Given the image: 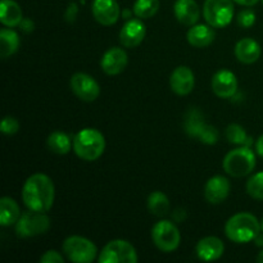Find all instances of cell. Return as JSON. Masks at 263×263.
<instances>
[{
	"mask_svg": "<svg viewBox=\"0 0 263 263\" xmlns=\"http://www.w3.org/2000/svg\"><path fill=\"white\" fill-rule=\"evenodd\" d=\"M55 187L49 176L35 174L26 180L22 189V200L28 210L48 212L53 207Z\"/></svg>",
	"mask_w": 263,
	"mask_h": 263,
	"instance_id": "cell-1",
	"label": "cell"
},
{
	"mask_svg": "<svg viewBox=\"0 0 263 263\" xmlns=\"http://www.w3.org/2000/svg\"><path fill=\"white\" fill-rule=\"evenodd\" d=\"M261 222L252 213L240 212L229 218L225 225V234L236 244H246L254 240L261 233Z\"/></svg>",
	"mask_w": 263,
	"mask_h": 263,
	"instance_id": "cell-2",
	"label": "cell"
},
{
	"mask_svg": "<svg viewBox=\"0 0 263 263\" xmlns=\"http://www.w3.org/2000/svg\"><path fill=\"white\" fill-rule=\"evenodd\" d=\"M105 149L104 135L97 128H82L73 138V152L87 162L97 161Z\"/></svg>",
	"mask_w": 263,
	"mask_h": 263,
	"instance_id": "cell-3",
	"label": "cell"
},
{
	"mask_svg": "<svg viewBox=\"0 0 263 263\" xmlns=\"http://www.w3.org/2000/svg\"><path fill=\"white\" fill-rule=\"evenodd\" d=\"M222 167L228 175L233 177H244L252 174L256 167V154L251 146L233 149L225 156Z\"/></svg>",
	"mask_w": 263,
	"mask_h": 263,
	"instance_id": "cell-4",
	"label": "cell"
},
{
	"mask_svg": "<svg viewBox=\"0 0 263 263\" xmlns=\"http://www.w3.org/2000/svg\"><path fill=\"white\" fill-rule=\"evenodd\" d=\"M50 229V218L46 212L28 210L21 215L15 223V235L18 238H33L43 235Z\"/></svg>",
	"mask_w": 263,
	"mask_h": 263,
	"instance_id": "cell-5",
	"label": "cell"
},
{
	"mask_svg": "<svg viewBox=\"0 0 263 263\" xmlns=\"http://www.w3.org/2000/svg\"><path fill=\"white\" fill-rule=\"evenodd\" d=\"M234 0H205L203 17L213 28H222L230 25L234 18Z\"/></svg>",
	"mask_w": 263,
	"mask_h": 263,
	"instance_id": "cell-6",
	"label": "cell"
},
{
	"mask_svg": "<svg viewBox=\"0 0 263 263\" xmlns=\"http://www.w3.org/2000/svg\"><path fill=\"white\" fill-rule=\"evenodd\" d=\"M152 240L159 251L170 253L179 248L181 235L174 222L168 220H161L152 229Z\"/></svg>",
	"mask_w": 263,
	"mask_h": 263,
	"instance_id": "cell-7",
	"label": "cell"
},
{
	"mask_svg": "<svg viewBox=\"0 0 263 263\" xmlns=\"http://www.w3.org/2000/svg\"><path fill=\"white\" fill-rule=\"evenodd\" d=\"M63 253L74 263H90L98 256V249L91 240L82 236H69L63 243Z\"/></svg>",
	"mask_w": 263,
	"mask_h": 263,
	"instance_id": "cell-8",
	"label": "cell"
},
{
	"mask_svg": "<svg viewBox=\"0 0 263 263\" xmlns=\"http://www.w3.org/2000/svg\"><path fill=\"white\" fill-rule=\"evenodd\" d=\"M139 261L136 249L131 243L122 239L109 241L99 253V263H136Z\"/></svg>",
	"mask_w": 263,
	"mask_h": 263,
	"instance_id": "cell-9",
	"label": "cell"
},
{
	"mask_svg": "<svg viewBox=\"0 0 263 263\" xmlns=\"http://www.w3.org/2000/svg\"><path fill=\"white\" fill-rule=\"evenodd\" d=\"M185 131L193 138H198L203 144L212 145L218 141V133L213 126L203 121V116L197 109L187 113L185 120Z\"/></svg>",
	"mask_w": 263,
	"mask_h": 263,
	"instance_id": "cell-10",
	"label": "cell"
},
{
	"mask_svg": "<svg viewBox=\"0 0 263 263\" xmlns=\"http://www.w3.org/2000/svg\"><path fill=\"white\" fill-rule=\"evenodd\" d=\"M69 86L73 94L84 102H94L100 95V86L94 77L82 72H77L71 77Z\"/></svg>",
	"mask_w": 263,
	"mask_h": 263,
	"instance_id": "cell-11",
	"label": "cell"
},
{
	"mask_svg": "<svg viewBox=\"0 0 263 263\" xmlns=\"http://www.w3.org/2000/svg\"><path fill=\"white\" fill-rule=\"evenodd\" d=\"M212 90L218 98L229 99L238 90V79L229 69H220L212 77Z\"/></svg>",
	"mask_w": 263,
	"mask_h": 263,
	"instance_id": "cell-12",
	"label": "cell"
},
{
	"mask_svg": "<svg viewBox=\"0 0 263 263\" xmlns=\"http://www.w3.org/2000/svg\"><path fill=\"white\" fill-rule=\"evenodd\" d=\"M92 15L103 26H112L118 21L121 14L120 5L116 0H94Z\"/></svg>",
	"mask_w": 263,
	"mask_h": 263,
	"instance_id": "cell-13",
	"label": "cell"
},
{
	"mask_svg": "<svg viewBox=\"0 0 263 263\" xmlns=\"http://www.w3.org/2000/svg\"><path fill=\"white\" fill-rule=\"evenodd\" d=\"M146 35L145 25L140 18L130 20L123 25L120 31V43L125 48H136L143 43Z\"/></svg>",
	"mask_w": 263,
	"mask_h": 263,
	"instance_id": "cell-14",
	"label": "cell"
},
{
	"mask_svg": "<svg viewBox=\"0 0 263 263\" xmlns=\"http://www.w3.org/2000/svg\"><path fill=\"white\" fill-rule=\"evenodd\" d=\"M128 58L127 53L123 50L122 48H110L103 54L102 61H100V67L103 71L109 76H115V74L121 73L125 71L127 67Z\"/></svg>",
	"mask_w": 263,
	"mask_h": 263,
	"instance_id": "cell-15",
	"label": "cell"
},
{
	"mask_svg": "<svg viewBox=\"0 0 263 263\" xmlns=\"http://www.w3.org/2000/svg\"><path fill=\"white\" fill-rule=\"evenodd\" d=\"M195 85V77L192 69L186 66H179L174 69L170 77L171 90L177 95H187L193 91Z\"/></svg>",
	"mask_w": 263,
	"mask_h": 263,
	"instance_id": "cell-16",
	"label": "cell"
},
{
	"mask_svg": "<svg viewBox=\"0 0 263 263\" xmlns=\"http://www.w3.org/2000/svg\"><path fill=\"white\" fill-rule=\"evenodd\" d=\"M230 181L225 176L216 175L211 177L204 186V198L211 204H220L230 194Z\"/></svg>",
	"mask_w": 263,
	"mask_h": 263,
	"instance_id": "cell-17",
	"label": "cell"
},
{
	"mask_svg": "<svg viewBox=\"0 0 263 263\" xmlns=\"http://www.w3.org/2000/svg\"><path fill=\"white\" fill-rule=\"evenodd\" d=\"M225 252V244L216 236H205L198 241L195 247V253L200 261L212 262L222 257Z\"/></svg>",
	"mask_w": 263,
	"mask_h": 263,
	"instance_id": "cell-18",
	"label": "cell"
},
{
	"mask_svg": "<svg viewBox=\"0 0 263 263\" xmlns=\"http://www.w3.org/2000/svg\"><path fill=\"white\" fill-rule=\"evenodd\" d=\"M174 12L177 21L184 26H194L199 21V5L195 0H176Z\"/></svg>",
	"mask_w": 263,
	"mask_h": 263,
	"instance_id": "cell-19",
	"label": "cell"
},
{
	"mask_svg": "<svg viewBox=\"0 0 263 263\" xmlns=\"http://www.w3.org/2000/svg\"><path fill=\"white\" fill-rule=\"evenodd\" d=\"M235 57L244 64H252L261 57V45L253 39H241L235 45Z\"/></svg>",
	"mask_w": 263,
	"mask_h": 263,
	"instance_id": "cell-20",
	"label": "cell"
},
{
	"mask_svg": "<svg viewBox=\"0 0 263 263\" xmlns=\"http://www.w3.org/2000/svg\"><path fill=\"white\" fill-rule=\"evenodd\" d=\"M187 41L194 48H205L211 45L216 37L215 30L211 25H194L190 26L187 31Z\"/></svg>",
	"mask_w": 263,
	"mask_h": 263,
	"instance_id": "cell-21",
	"label": "cell"
},
{
	"mask_svg": "<svg viewBox=\"0 0 263 263\" xmlns=\"http://www.w3.org/2000/svg\"><path fill=\"white\" fill-rule=\"evenodd\" d=\"M0 21L5 27H17L23 21L22 9L14 0H2L0 3Z\"/></svg>",
	"mask_w": 263,
	"mask_h": 263,
	"instance_id": "cell-22",
	"label": "cell"
},
{
	"mask_svg": "<svg viewBox=\"0 0 263 263\" xmlns=\"http://www.w3.org/2000/svg\"><path fill=\"white\" fill-rule=\"evenodd\" d=\"M21 210L18 203L13 198L4 197L0 200V225L8 228L17 223L21 217Z\"/></svg>",
	"mask_w": 263,
	"mask_h": 263,
	"instance_id": "cell-23",
	"label": "cell"
},
{
	"mask_svg": "<svg viewBox=\"0 0 263 263\" xmlns=\"http://www.w3.org/2000/svg\"><path fill=\"white\" fill-rule=\"evenodd\" d=\"M20 36L10 27L0 31V57L3 59L13 55L20 48Z\"/></svg>",
	"mask_w": 263,
	"mask_h": 263,
	"instance_id": "cell-24",
	"label": "cell"
},
{
	"mask_svg": "<svg viewBox=\"0 0 263 263\" xmlns=\"http://www.w3.org/2000/svg\"><path fill=\"white\" fill-rule=\"evenodd\" d=\"M46 144L53 153L64 156L71 152V148L73 146V140H71V138L62 131H54L48 136Z\"/></svg>",
	"mask_w": 263,
	"mask_h": 263,
	"instance_id": "cell-25",
	"label": "cell"
},
{
	"mask_svg": "<svg viewBox=\"0 0 263 263\" xmlns=\"http://www.w3.org/2000/svg\"><path fill=\"white\" fill-rule=\"evenodd\" d=\"M148 210L157 217H164L170 212V200L162 192H153L148 197Z\"/></svg>",
	"mask_w": 263,
	"mask_h": 263,
	"instance_id": "cell-26",
	"label": "cell"
},
{
	"mask_svg": "<svg viewBox=\"0 0 263 263\" xmlns=\"http://www.w3.org/2000/svg\"><path fill=\"white\" fill-rule=\"evenodd\" d=\"M159 9V0H136L134 4V14L140 20L154 17Z\"/></svg>",
	"mask_w": 263,
	"mask_h": 263,
	"instance_id": "cell-27",
	"label": "cell"
},
{
	"mask_svg": "<svg viewBox=\"0 0 263 263\" xmlns=\"http://www.w3.org/2000/svg\"><path fill=\"white\" fill-rule=\"evenodd\" d=\"M226 138L231 144H236V145L249 146L252 144V138L246 133L240 125L236 123H231L226 128Z\"/></svg>",
	"mask_w": 263,
	"mask_h": 263,
	"instance_id": "cell-28",
	"label": "cell"
},
{
	"mask_svg": "<svg viewBox=\"0 0 263 263\" xmlns=\"http://www.w3.org/2000/svg\"><path fill=\"white\" fill-rule=\"evenodd\" d=\"M247 193L252 198L263 200V171L253 175L247 182Z\"/></svg>",
	"mask_w": 263,
	"mask_h": 263,
	"instance_id": "cell-29",
	"label": "cell"
},
{
	"mask_svg": "<svg viewBox=\"0 0 263 263\" xmlns=\"http://www.w3.org/2000/svg\"><path fill=\"white\" fill-rule=\"evenodd\" d=\"M0 130H2V133L5 134V135H13V134H15L20 130V122H18L14 117L7 116V117L3 118Z\"/></svg>",
	"mask_w": 263,
	"mask_h": 263,
	"instance_id": "cell-30",
	"label": "cell"
},
{
	"mask_svg": "<svg viewBox=\"0 0 263 263\" xmlns=\"http://www.w3.org/2000/svg\"><path fill=\"white\" fill-rule=\"evenodd\" d=\"M238 23L244 28H249L256 23V13L251 9L241 10L238 14Z\"/></svg>",
	"mask_w": 263,
	"mask_h": 263,
	"instance_id": "cell-31",
	"label": "cell"
},
{
	"mask_svg": "<svg viewBox=\"0 0 263 263\" xmlns=\"http://www.w3.org/2000/svg\"><path fill=\"white\" fill-rule=\"evenodd\" d=\"M41 263H63L64 258L59 252L57 251H46L43 256L40 257Z\"/></svg>",
	"mask_w": 263,
	"mask_h": 263,
	"instance_id": "cell-32",
	"label": "cell"
},
{
	"mask_svg": "<svg viewBox=\"0 0 263 263\" xmlns=\"http://www.w3.org/2000/svg\"><path fill=\"white\" fill-rule=\"evenodd\" d=\"M77 13H79V7H77L76 3H71L67 8L66 14H64L67 22H73L77 17Z\"/></svg>",
	"mask_w": 263,
	"mask_h": 263,
	"instance_id": "cell-33",
	"label": "cell"
},
{
	"mask_svg": "<svg viewBox=\"0 0 263 263\" xmlns=\"http://www.w3.org/2000/svg\"><path fill=\"white\" fill-rule=\"evenodd\" d=\"M20 26L22 27V30L25 31V32H31V31L33 30V22L31 20H23Z\"/></svg>",
	"mask_w": 263,
	"mask_h": 263,
	"instance_id": "cell-34",
	"label": "cell"
},
{
	"mask_svg": "<svg viewBox=\"0 0 263 263\" xmlns=\"http://www.w3.org/2000/svg\"><path fill=\"white\" fill-rule=\"evenodd\" d=\"M256 152H257V154H258L259 157H262V158H263V135L259 136L258 140H257Z\"/></svg>",
	"mask_w": 263,
	"mask_h": 263,
	"instance_id": "cell-35",
	"label": "cell"
},
{
	"mask_svg": "<svg viewBox=\"0 0 263 263\" xmlns=\"http://www.w3.org/2000/svg\"><path fill=\"white\" fill-rule=\"evenodd\" d=\"M234 2L238 3V4L240 5H244V7H253V5H256L259 0H234Z\"/></svg>",
	"mask_w": 263,
	"mask_h": 263,
	"instance_id": "cell-36",
	"label": "cell"
},
{
	"mask_svg": "<svg viewBox=\"0 0 263 263\" xmlns=\"http://www.w3.org/2000/svg\"><path fill=\"white\" fill-rule=\"evenodd\" d=\"M254 241H256V246H258V247L263 246V231H262V233H259L258 235L256 236Z\"/></svg>",
	"mask_w": 263,
	"mask_h": 263,
	"instance_id": "cell-37",
	"label": "cell"
},
{
	"mask_svg": "<svg viewBox=\"0 0 263 263\" xmlns=\"http://www.w3.org/2000/svg\"><path fill=\"white\" fill-rule=\"evenodd\" d=\"M257 262H259V263H263V251L259 252L258 257H257Z\"/></svg>",
	"mask_w": 263,
	"mask_h": 263,
	"instance_id": "cell-38",
	"label": "cell"
},
{
	"mask_svg": "<svg viewBox=\"0 0 263 263\" xmlns=\"http://www.w3.org/2000/svg\"><path fill=\"white\" fill-rule=\"evenodd\" d=\"M261 230L263 231V218H262V221H261Z\"/></svg>",
	"mask_w": 263,
	"mask_h": 263,
	"instance_id": "cell-39",
	"label": "cell"
},
{
	"mask_svg": "<svg viewBox=\"0 0 263 263\" xmlns=\"http://www.w3.org/2000/svg\"><path fill=\"white\" fill-rule=\"evenodd\" d=\"M262 4H263V0H262Z\"/></svg>",
	"mask_w": 263,
	"mask_h": 263,
	"instance_id": "cell-40",
	"label": "cell"
}]
</instances>
